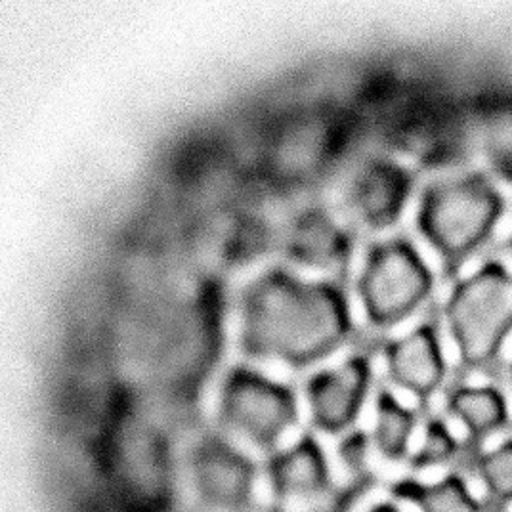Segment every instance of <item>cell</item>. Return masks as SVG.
Wrapping results in <instances>:
<instances>
[{"label":"cell","instance_id":"cell-7","mask_svg":"<svg viewBox=\"0 0 512 512\" xmlns=\"http://www.w3.org/2000/svg\"><path fill=\"white\" fill-rule=\"evenodd\" d=\"M415 178L406 165L394 159H369L354 176L348 201L363 226L386 230L406 211Z\"/></svg>","mask_w":512,"mask_h":512},{"label":"cell","instance_id":"cell-13","mask_svg":"<svg viewBox=\"0 0 512 512\" xmlns=\"http://www.w3.org/2000/svg\"><path fill=\"white\" fill-rule=\"evenodd\" d=\"M268 476L274 493L291 501H310L321 495L329 482L325 455L312 436L276 453L268 463Z\"/></svg>","mask_w":512,"mask_h":512},{"label":"cell","instance_id":"cell-10","mask_svg":"<svg viewBox=\"0 0 512 512\" xmlns=\"http://www.w3.org/2000/svg\"><path fill=\"white\" fill-rule=\"evenodd\" d=\"M341 150V125L325 115H302L283 132L276 146V161L281 178L289 182H310L325 171Z\"/></svg>","mask_w":512,"mask_h":512},{"label":"cell","instance_id":"cell-18","mask_svg":"<svg viewBox=\"0 0 512 512\" xmlns=\"http://www.w3.org/2000/svg\"><path fill=\"white\" fill-rule=\"evenodd\" d=\"M457 451V442L449 428L438 421L432 419L428 421L425 427V436L423 442L413 455V465L415 467H434V465H444L455 455Z\"/></svg>","mask_w":512,"mask_h":512},{"label":"cell","instance_id":"cell-19","mask_svg":"<svg viewBox=\"0 0 512 512\" xmlns=\"http://www.w3.org/2000/svg\"><path fill=\"white\" fill-rule=\"evenodd\" d=\"M478 470L493 495L512 499V440L484 455Z\"/></svg>","mask_w":512,"mask_h":512},{"label":"cell","instance_id":"cell-20","mask_svg":"<svg viewBox=\"0 0 512 512\" xmlns=\"http://www.w3.org/2000/svg\"><path fill=\"white\" fill-rule=\"evenodd\" d=\"M369 448H371L369 436L365 432H354L348 438H344V442H342V459L350 469L363 470L367 467Z\"/></svg>","mask_w":512,"mask_h":512},{"label":"cell","instance_id":"cell-21","mask_svg":"<svg viewBox=\"0 0 512 512\" xmlns=\"http://www.w3.org/2000/svg\"><path fill=\"white\" fill-rule=\"evenodd\" d=\"M367 512H398V509H396V507H392L390 503H379V505L371 507Z\"/></svg>","mask_w":512,"mask_h":512},{"label":"cell","instance_id":"cell-22","mask_svg":"<svg viewBox=\"0 0 512 512\" xmlns=\"http://www.w3.org/2000/svg\"><path fill=\"white\" fill-rule=\"evenodd\" d=\"M511 379H512V365H511Z\"/></svg>","mask_w":512,"mask_h":512},{"label":"cell","instance_id":"cell-4","mask_svg":"<svg viewBox=\"0 0 512 512\" xmlns=\"http://www.w3.org/2000/svg\"><path fill=\"white\" fill-rule=\"evenodd\" d=\"M434 289V274L406 237L369 247L358 278L363 314L375 327H392L415 314Z\"/></svg>","mask_w":512,"mask_h":512},{"label":"cell","instance_id":"cell-9","mask_svg":"<svg viewBox=\"0 0 512 512\" xmlns=\"http://www.w3.org/2000/svg\"><path fill=\"white\" fill-rule=\"evenodd\" d=\"M283 251L300 268L329 272L339 270L352 253V237L323 207H306L289 222Z\"/></svg>","mask_w":512,"mask_h":512},{"label":"cell","instance_id":"cell-12","mask_svg":"<svg viewBox=\"0 0 512 512\" xmlns=\"http://www.w3.org/2000/svg\"><path fill=\"white\" fill-rule=\"evenodd\" d=\"M117 478L138 499L157 501L167 490V453L150 427L134 421L121 428L115 446Z\"/></svg>","mask_w":512,"mask_h":512},{"label":"cell","instance_id":"cell-2","mask_svg":"<svg viewBox=\"0 0 512 512\" xmlns=\"http://www.w3.org/2000/svg\"><path fill=\"white\" fill-rule=\"evenodd\" d=\"M505 209L503 193L488 176L472 172L446 178L421 193L417 230L448 266H455L490 239Z\"/></svg>","mask_w":512,"mask_h":512},{"label":"cell","instance_id":"cell-14","mask_svg":"<svg viewBox=\"0 0 512 512\" xmlns=\"http://www.w3.org/2000/svg\"><path fill=\"white\" fill-rule=\"evenodd\" d=\"M415 430V415L411 409L400 404V400L381 390L375 402V427H373V446L390 461L406 457L409 442Z\"/></svg>","mask_w":512,"mask_h":512},{"label":"cell","instance_id":"cell-8","mask_svg":"<svg viewBox=\"0 0 512 512\" xmlns=\"http://www.w3.org/2000/svg\"><path fill=\"white\" fill-rule=\"evenodd\" d=\"M193 480L199 495L213 507L235 511L247 505L253 484V463L220 438H207L193 451Z\"/></svg>","mask_w":512,"mask_h":512},{"label":"cell","instance_id":"cell-11","mask_svg":"<svg viewBox=\"0 0 512 512\" xmlns=\"http://www.w3.org/2000/svg\"><path fill=\"white\" fill-rule=\"evenodd\" d=\"M384 362L392 383L423 400L436 392L446 375L440 339L430 323H423L404 337L388 342Z\"/></svg>","mask_w":512,"mask_h":512},{"label":"cell","instance_id":"cell-16","mask_svg":"<svg viewBox=\"0 0 512 512\" xmlns=\"http://www.w3.org/2000/svg\"><path fill=\"white\" fill-rule=\"evenodd\" d=\"M394 493L411 501L423 512H478V505L457 476H448L438 484L400 482Z\"/></svg>","mask_w":512,"mask_h":512},{"label":"cell","instance_id":"cell-15","mask_svg":"<svg viewBox=\"0 0 512 512\" xmlns=\"http://www.w3.org/2000/svg\"><path fill=\"white\" fill-rule=\"evenodd\" d=\"M449 409L474 434H490L509 417L503 394L491 386L459 388L449 400Z\"/></svg>","mask_w":512,"mask_h":512},{"label":"cell","instance_id":"cell-5","mask_svg":"<svg viewBox=\"0 0 512 512\" xmlns=\"http://www.w3.org/2000/svg\"><path fill=\"white\" fill-rule=\"evenodd\" d=\"M218 411L224 427L256 448L272 449L297 423L299 400L289 384L249 365H235L222 381Z\"/></svg>","mask_w":512,"mask_h":512},{"label":"cell","instance_id":"cell-1","mask_svg":"<svg viewBox=\"0 0 512 512\" xmlns=\"http://www.w3.org/2000/svg\"><path fill=\"white\" fill-rule=\"evenodd\" d=\"M352 325L342 285L285 266L260 272L239 297V346L253 360L306 367L341 348Z\"/></svg>","mask_w":512,"mask_h":512},{"label":"cell","instance_id":"cell-3","mask_svg":"<svg viewBox=\"0 0 512 512\" xmlns=\"http://www.w3.org/2000/svg\"><path fill=\"white\" fill-rule=\"evenodd\" d=\"M446 320L463 362H491L512 331V272L486 262L461 279L449 295Z\"/></svg>","mask_w":512,"mask_h":512},{"label":"cell","instance_id":"cell-17","mask_svg":"<svg viewBox=\"0 0 512 512\" xmlns=\"http://www.w3.org/2000/svg\"><path fill=\"white\" fill-rule=\"evenodd\" d=\"M484 153L497 176L512 184V107H505L493 115Z\"/></svg>","mask_w":512,"mask_h":512},{"label":"cell","instance_id":"cell-6","mask_svg":"<svg viewBox=\"0 0 512 512\" xmlns=\"http://www.w3.org/2000/svg\"><path fill=\"white\" fill-rule=\"evenodd\" d=\"M369 386L371 363L365 356H352L314 373L304 388L314 425L327 434H339L352 427L365 404Z\"/></svg>","mask_w":512,"mask_h":512},{"label":"cell","instance_id":"cell-23","mask_svg":"<svg viewBox=\"0 0 512 512\" xmlns=\"http://www.w3.org/2000/svg\"><path fill=\"white\" fill-rule=\"evenodd\" d=\"M511 249H512V235H511Z\"/></svg>","mask_w":512,"mask_h":512}]
</instances>
